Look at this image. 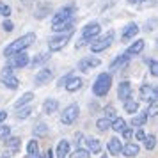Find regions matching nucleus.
<instances>
[{"instance_id":"obj_1","label":"nucleus","mask_w":158,"mask_h":158,"mask_svg":"<svg viewBox=\"0 0 158 158\" xmlns=\"http://www.w3.org/2000/svg\"><path fill=\"white\" fill-rule=\"evenodd\" d=\"M37 36L34 32H27V34H23V36L16 37L13 43H9L6 48H4V55L9 57V55H13V53H18V52H27V48H30L32 44L36 43Z\"/></svg>"},{"instance_id":"obj_2","label":"nucleus","mask_w":158,"mask_h":158,"mask_svg":"<svg viewBox=\"0 0 158 158\" xmlns=\"http://www.w3.org/2000/svg\"><path fill=\"white\" fill-rule=\"evenodd\" d=\"M110 89H112V73H100L93 82L91 91L96 98H103L110 93Z\"/></svg>"},{"instance_id":"obj_3","label":"nucleus","mask_w":158,"mask_h":158,"mask_svg":"<svg viewBox=\"0 0 158 158\" xmlns=\"http://www.w3.org/2000/svg\"><path fill=\"white\" fill-rule=\"evenodd\" d=\"M100 32H101V25L98 22H89L82 29V34H80V39H78V43H77V50L78 48H84L85 44H91L96 39V37L100 36Z\"/></svg>"},{"instance_id":"obj_4","label":"nucleus","mask_w":158,"mask_h":158,"mask_svg":"<svg viewBox=\"0 0 158 158\" xmlns=\"http://www.w3.org/2000/svg\"><path fill=\"white\" fill-rule=\"evenodd\" d=\"M77 13V4L69 2L66 4L64 7H60L59 11H55V15L52 16V25H57V23H66V22H73Z\"/></svg>"},{"instance_id":"obj_5","label":"nucleus","mask_w":158,"mask_h":158,"mask_svg":"<svg viewBox=\"0 0 158 158\" xmlns=\"http://www.w3.org/2000/svg\"><path fill=\"white\" fill-rule=\"evenodd\" d=\"M114 39H115V32L114 30H108L107 34L101 36V37L98 36L93 43L89 44V46H91V52H93V53H101V52L108 50V48L112 46V43H114Z\"/></svg>"},{"instance_id":"obj_6","label":"nucleus","mask_w":158,"mask_h":158,"mask_svg":"<svg viewBox=\"0 0 158 158\" xmlns=\"http://www.w3.org/2000/svg\"><path fill=\"white\" fill-rule=\"evenodd\" d=\"M73 34H75V30L73 32H64V34H55V36H52L48 39V52H60L66 48V44L71 41Z\"/></svg>"},{"instance_id":"obj_7","label":"nucleus","mask_w":158,"mask_h":158,"mask_svg":"<svg viewBox=\"0 0 158 158\" xmlns=\"http://www.w3.org/2000/svg\"><path fill=\"white\" fill-rule=\"evenodd\" d=\"M78 115H80V107L77 103H69V105L62 110V114H60V123H62L64 126H71L73 123L78 119Z\"/></svg>"},{"instance_id":"obj_8","label":"nucleus","mask_w":158,"mask_h":158,"mask_svg":"<svg viewBox=\"0 0 158 158\" xmlns=\"http://www.w3.org/2000/svg\"><path fill=\"white\" fill-rule=\"evenodd\" d=\"M30 62V57L27 52H18V53H13L9 55V62L7 66H11L13 69H22V68H27Z\"/></svg>"},{"instance_id":"obj_9","label":"nucleus","mask_w":158,"mask_h":158,"mask_svg":"<svg viewBox=\"0 0 158 158\" xmlns=\"http://www.w3.org/2000/svg\"><path fill=\"white\" fill-rule=\"evenodd\" d=\"M139 98L146 103H156V85L155 84H142L139 89Z\"/></svg>"},{"instance_id":"obj_10","label":"nucleus","mask_w":158,"mask_h":158,"mask_svg":"<svg viewBox=\"0 0 158 158\" xmlns=\"http://www.w3.org/2000/svg\"><path fill=\"white\" fill-rule=\"evenodd\" d=\"M117 98L121 101H128L130 98H133V87H131V84L128 80L119 82V85H117Z\"/></svg>"},{"instance_id":"obj_11","label":"nucleus","mask_w":158,"mask_h":158,"mask_svg":"<svg viewBox=\"0 0 158 158\" xmlns=\"http://www.w3.org/2000/svg\"><path fill=\"white\" fill-rule=\"evenodd\" d=\"M52 78H53V71H52L50 68H41V69L36 73V77H34V84H36L37 87L46 85V84H50Z\"/></svg>"},{"instance_id":"obj_12","label":"nucleus","mask_w":158,"mask_h":158,"mask_svg":"<svg viewBox=\"0 0 158 158\" xmlns=\"http://www.w3.org/2000/svg\"><path fill=\"white\" fill-rule=\"evenodd\" d=\"M139 30H140L139 23H135V22L126 23V25L123 27V30H121V39H123V41H130V39H135V36L139 34Z\"/></svg>"},{"instance_id":"obj_13","label":"nucleus","mask_w":158,"mask_h":158,"mask_svg":"<svg viewBox=\"0 0 158 158\" xmlns=\"http://www.w3.org/2000/svg\"><path fill=\"white\" fill-rule=\"evenodd\" d=\"M100 64H101V60L98 57H84L78 60V71L89 73L93 68H98Z\"/></svg>"},{"instance_id":"obj_14","label":"nucleus","mask_w":158,"mask_h":158,"mask_svg":"<svg viewBox=\"0 0 158 158\" xmlns=\"http://www.w3.org/2000/svg\"><path fill=\"white\" fill-rule=\"evenodd\" d=\"M130 60H131L130 55H126V53H119V55H115V57L112 59V62H110V66H108V69H110V71L123 69V68H126V66L130 64Z\"/></svg>"},{"instance_id":"obj_15","label":"nucleus","mask_w":158,"mask_h":158,"mask_svg":"<svg viewBox=\"0 0 158 158\" xmlns=\"http://www.w3.org/2000/svg\"><path fill=\"white\" fill-rule=\"evenodd\" d=\"M139 153H140V146H139L137 142H126V144H123L121 155L124 158H135Z\"/></svg>"},{"instance_id":"obj_16","label":"nucleus","mask_w":158,"mask_h":158,"mask_svg":"<svg viewBox=\"0 0 158 158\" xmlns=\"http://www.w3.org/2000/svg\"><path fill=\"white\" fill-rule=\"evenodd\" d=\"M71 153V142L68 140V139H62V140H59L57 144V149H55V158H68V155Z\"/></svg>"},{"instance_id":"obj_17","label":"nucleus","mask_w":158,"mask_h":158,"mask_svg":"<svg viewBox=\"0 0 158 158\" xmlns=\"http://www.w3.org/2000/svg\"><path fill=\"white\" fill-rule=\"evenodd\" d=\"M121 148H123V144H121V139L119 137H112L107 142V151H108L110 156H119L121 155Z\"/></svg>"},{"instance_id":"obj_18","label":"nucleus","mask_w":158,"mask_h":158,"mask_svg":"<svg viewBox=\"0 0 158 158\" xmlns=\"http://www.w3.org/2000/svg\"><path fill=\"white\" fill-rule=\"evenodd\" d=\"M144 46H146V41L144 39H135L133 43L130 44L128 48H126V55H130V57H135V55H140L144 50Z\"/></svg>"},{"instance_id":"obj_19","label":"nucleus","mask_w":158,"mask_h":158,"mask_svg":"<svg viewBox=\"0 0 158 158\" xmlns=\"http://www.w3.org/2000/svg\"><path fill=\"white\" fill-rule=\"evenodd\" d=\"M0 82L7 87L9 91H16L20 87V80H18V77H15V73L13 75H0Z\"/></svg>"},{"instance_id":"obj_20","label":"nucleus","mask_w":158,"mask_h":158,"mask_svg":"<svg viewBox=\"0 0 158 158\" xmlns=\"http://www.w3.org/2000/svg\"><path fill=\"white\" fill-rule=\"evenodd\" d=\"M85 148H87V151H89L91 155H100L101 149H103L100 139H96V137H87L85 139Z\"/></svg>"},{"instance_id":"obj_21","label":"nucleus","mask_w":158,"mask_h":158,"mask_svg":"<svg viewBox=\"0 0 158 158\" xmlns=\"http://www.w3.org/2000/svg\"><path fill=\"white\" fill-rule=\"evenodd\" d=\"M148 112L146 110H142V112H137V114H133L131 115V126L133 128H142L144 124L148 123Z\"/></svg>"},{"instance_id":"obj_22","label":"nucleus","mask_w":158,"mask_h":158,"mask_svg":"<svg viewBox=\"0 0 158 158\" xmlns=\"http://www.w3.org/2000/svg\"><path fill=\"white\" fill-rule=\"evenodd\" d=\"M82 85H84V80L78 78V77H71V78L66 82L64 89L68 91V93H77V91L82 89Z\"/></svg>"},{"instance_id":"obj_23","label":"nucleus","mask_w":158,"mask_h":158,"mask_svg":"<svg viewBox=\"0 0 158 158\" xmlns=\"http://www.w3.org/2000/svg\"><path fill=\"white\" fill-rule=\"evenodd\" d=\"M57 110H59V100H55V98H48V100H44V103H43V114L52 115V114H55Z\"/></svg>"},{"instance_id":"obj_24","label":"nucleus","mask_w":158,"mask_h":158,"mask_svg":"<svg viewBox=\"0 0 158 158\" xmlns=\"http://www.w3.org/2000/svg\"><path fill=\"white\" fill-rule=\"evenodd\" d=\"M73 30H75V22H66V23L52 25V32H53V34H64V32H73Z\"/></svg>"},{"instance_id":"obj_25","label":"nucleus","mask_w":158,"mask_h":158,"mask_svg":"<svg viewBox=\"0 0 158 158\" xmlns=\"http://www.w3.org/2000/svg\"><path fill=\"white\" fill-rule=\"evenodd\" d=\"M32 100H34V93H32V91L23 93L22 96L18 98V101L15 103V110H16V108H22V107H27V105H30V103H32Z\"/></svg>"},{"instance_id":"obj_26","label":"nucleus","mask_w":158,"mask_h":158,"mask_svg":"<svg viewBox=\"0 0 158 158\" xmlns=\"http://www.w3.org/2000/svg\"><path fill=\"white\" fill-rule=\"evenodd\" d=\"M48 59H50V52H41V53H37L36 57L30 59L29 66H32V68H39V66H43Z\"/></svg>"},{"instance_id":"obj_27","label":"nucleus","mask_w":158,"mask_h":158,"mask_svg":"<svg viewBox=\"0 0 158 158\" xmlns=\"http://www.w3.org/2000/svg\"><path fill=\"white\" fill-rule=\"evenodd\" d=\"M123 108H124V112L126 114H137L139 112V108H140V105H139V101H135L133 98H130L128 101H123Z\"/></svg>"},{"instance_id":"obj_28","label":"nucleus","mask_w":158,"mask_h":158,"mask_svg":"<svg viewBox=\"0 0 158 158\" xmlns=\"http://www.w3.org/2000/svg\"><path fill=\"white\" fill-rule=\"evenodd\" d=\"M39 155V144L36 139H30L27 142V158H36Z\"/></svg>"},{"instance_id":"obj_29","label":"nucleus","mask_w":158,"mask_h":158,"mask_svg":"<svg viewBox=\"0 0 158 158\" xmlns=\"http://www.w3.org/2000/svg\"><path fill=\"white\" fill-rule=\"evenodd\" d=\"M128 126V123H126V119L124 117H115V119H112V124H110V130H114L115 133H121L123 130Z\"/></svg>"},{"instance_id":"obj_30","label":"nucleus","mask_w":158,"mask_h":158,"mask_svg":"<svg viewBox=\"0 0 158 158\" xmlns=\"http://www.w3.org/2000/svg\"><path fill=\"white\" fill-rule=\"evenodd\" d=\"M50 11H52V7H50V4H39L37 6V9H36V18L37 20H44L46 16L50 15Z\"/></svg>"},{"instance_id":"obj_31","label":"nucleus","mask_w":158,"mask_h":158,"mask_svg":"<svg viewBox=\"0 0 158 158\" xmlns=\"http://www.w3.org/2000/svg\"><path fill=\"white\" fill-rule=\"evenodd\" d=\"M30 114H32V107H30V105L22 107V108H16V119H18V121H25V119H29Z\"/></svg>"},{"instance_id":"obj_32","label":"nucleus","mask_w":158,"mask_h":158,"mask_svg":"<svg viewBox=\"0 0 158 158\" xmlns=\"http://www.w3.org/2000/svg\"><path fill=\"white\" fill-rule=\"evenodd\" d=\"M142 142H144V148L148 151H153L156 148V135H146Z\"/></svg>"},{"instance_id":"obj_33","label":"nucleus","mask_w":158,"mask_h":158,"mask_svg":"<svg viewBox=\"0 0 158 158\" xmlns=\"http://www.w3.org/2000/svg\"><path fill=\"white\" fill-rule=\"evenodd\" d=\"M48 133V126H46V123H43V121H39L34 126V135L36 137H44Z\"/></svg>"},{"instance_id":"obj_34","label":"nucleus","mask_w":158,"mask_h":158,"mask_svg":"<svg viewBox=\"0 0 158 158\" xmlns=\"http://www.w3.org/2000/svg\"><path fill=\"white\" fill-rule=\"evenodd\" d=\"M110 124H112L110 119H107V117H100V119L96 121V128L100 130V131H107V130H110Z\"/></svg>"},{"instance_id":"obj_35","label":"nucleus","mask_w":158,"mask_h":158,"mask_svg":"<svg viewBox=\"0 0 158 158\" xmlns=\"http://www.w3.org/2000/svg\"><path fill=\"white\" fill-rule=\"evenodd\" d=\"M68 156L69 158H91V153L87 149H84V148H78V149H75L73 153H69Z\"/></svg>"},{"instance_id":"obj_36","label":"nucleus","mask_w":158,"mask_h":158,"mask_svg":"<svg viewBox=\"0 0 158 158\" xmlns=\"http://www.w3.org/2000/svg\"><path fill=\"white\" fill-rule=\"evenodd\" d=\"M6 148H9V149H18L20 148V139L18 137H13V135H9L7 139H6Z\"/></svg>"},{"instance_id":"obj_37","label":"nucleus","mask_w":158,"mask_h":158,"mask_svg":"<svg viewBox=\"0 0 158 158\" xmlns=\"http://www.w3.org/2000/svg\"><path fill=\"white\" fill-rule=\"evenodd\" d=\"M11 135V126L9 124H0V140H6Z\"/></svg>"},{"instance_id":"obj_38","label":"nucleus","mask_w":158,"mask_h":158,"mask_svg":"<svg viewBox=\"0 0 158 158\" xmlns=\"http://www.w3.org/2000/svg\"><path fill=\"white\" fill-rule=\"evenodd\" d=\"M0 16H4V18H9L11 16V6L9 4H6V2L0 4Z\"/></svg>"},{"instance_id":"obj_39","label":"nucleus","mask_w":158,"mask_h":158,"mask_svg":"<svg viewBox=\"0 0 158 158\" xmlns=\"http://www.w3.org/2000/svg\"><path fill=\"white\" fill-rule=\"evenodd\" d=\"M103 112H105V115H103V117H107V119H110V121H112V119H115V117H117V115H115V108L112 107V105H108V107L105 108Z\"/></svg>"},{"instance_id":"obj_40","label":"nucleus","mask_w":158,"mask_h":158,"mask_svg":"<svg viewBox=\"0 0 158 158\" xmlns=\"http://www.w3.org/2000/svg\"><path fill=\"white\" fill-rule=\"evenodd\" d=\"M121 137L126 140V142H131V137H133V128H128V126H126V128L121 131Z\"/></svg>"},{"instance_id":"obj_41","label":"nucleus","mask_w":158,"mask_h":158,"mask_svg":"<svg viewBox=\"0 0 158 158\" xmlns=\"http://www.w3.org/2000/svg\"><path fill=\"white\" fill-rule=\"evenodd\" d=\"M133 135H135V142H142L144 137H146V131H144V128H133Z\"/></svg>"},{"instance_id":"obj_42","label":"nucleus","mask_w":158,"mask_h":158,"mask_svg":"<svg viewBox=\"0 0 158 158\" xmlns=\"http://www.w3.org/2000/svg\"><path fill=\"white\" fill-rule=\"evenodd\" d=\"M2 29H4V32H13V30H15V23L11 22V20H9V18H6V20H4V23H2Z\"/></svg>"},{"instance_id":"obj_43","label":"nucleus","mask_w":158,"mask_h":158,"mask_svg":"<svg viewBox=\"0 0 158 158\" xmlns=\"http://www.w3.org/2000/svg\"><path fill=\"white\" fill-rule=\"evenodd\" d=\"M146 62L149 64L151 75H153V77H156V75H158V66H156V59H151V60H146Z\"/></svg>"},{"instance_id":"obj_44","label":"nucleus","mask_w":158,"mask_h":158,"mask_svg":"<svg viewBox=\"0 0 158 158\" xmlns=\"http://www.w3.org/2000/svg\"><path fill=\"white\" fill-rule=\"evenodd\" d=\"M71 77H73V73H71V71L68 73V75H64V77H60V78L57 80V87H64V85H66V82L71 78Z\"/></svg>"},{"instance_id":"obj_45","label":"nucleus","mask_w":158,"mask_h":158,"mask_svg":"<svg viewBox=\"0 0 158 158\" xmlns=\"http://www.w3.org/2000/svg\"><path fill=\"white\" fill-rule=\"evenodd\" d=\"M6 119H7V112L6 110H0V124L6 121Z\"/></svg>"},{"instance_id":"obj_46","label":"nucleus","mask_w":158,"mask_h":158,"mask_svg":"<svg viewBox=\"0 0 158 158\" xmlns=\"http://www.w3.org/2000/svg\"><path fill=\"white\" fill-rule=\"evenodd\" d=\"M0 158H13V153H11V151H6V153L0 155Z\"/></svg>"},{"instance_id":"obj_47","label":"nucleus","mask_w":158,"mask_h":158,"mask_svg":"<svg viewBox=\"0 0 158 158\" xmlns=\"http://www.w3.org/2000/svg\"><path fill=\"white\" fill-rule=\"evenodd\" d=\"M126 2H128L130 6H135V4H142L144 0H126Z\"/></svg>"},{"instance_id":"obj_48","label":"nucleus","mask_w":158,"mask_h":158,"mask_svg":"<svg viewBox=\"0 0 158 158\" xmlns=\"http://www.w3.org/2000/svg\"><path fill=\"white\" fill-rule=\"evenodd\" d=\"M46 158H53V151H52V149L46 151Z\"/></svg>"},{"instance_id":"obj_49","label":"nucleus","mask_w":158,"mask_h":158,"mask_svg":"<svg viewBox=\"0 0 158 158\" xmlns=\"http://www.w3.org/2000/svg\"><path fill=\"white\" fill-rule=\"evenodd\" d=\"M100 158H108V156H107V155H103V156H100Z\"/></svg>"}]
</instances>
